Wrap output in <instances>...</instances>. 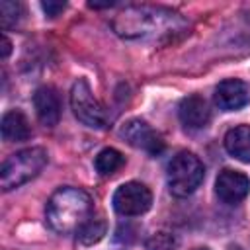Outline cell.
<instances>
[{
    "mask_svg": "<svg viewBox=\"0 0 250 250\" xmlns=\"http://www.w3.org/2000/svg\"><path fill=\"white\" fill-rule=\"evenodd\" d=\"M10 51H12V43L6 35H2V59H6L10 55Z\"/></svg>",
    "mask_w": 250,
    "mask_h": 250,
    "instance_id": "cell-19",
    "label": "cell"
},
{
    "mask_svg": "<svg viewBox=\"0 0 250 250\" xmlns=\"http://www.w3.org/2000/svg\"><path fill=\"white\" fill-rule=\"evenodd\" d=\"M70 107H72V113L76 115V119L82 121L86 127H92V129L105 127V121H107L105 109L96 100V96L92 94L90 84L84 78H78L72 84V90H70Z\"/></svg>",
    "mask_w": 250,
    "mask_h": 250,
    "instance_id": "cell-5",
    "label": "cell"
},
{
    "mask_svg": "<svg viewBox=\"0 0 250 250\" xmlns=\"http://www.w3.org/2000/svg\"><path fill=\"white\" fill-rule=\"evenodd\" d=\"M215 193L223 203H240L250 193V178L238 170H223L215 180Z\"/></svg>",
    "mask_w": 250,
    "mask_h": 250,
    "instance_id": "cell-8",
    "label": "cell"
},
{
    "mask_svg": "<svg viewBox=\"0 0 250 250\" xmlns=\"http://www.w3.org/2000/svg\"><path fill=\"white\" fill-rule=\"evenodd\" d=\"M250 102L248 86L238 78H227L215 88V104L223 111H238Z\"/></svg>",
    "mask_w": 250,
    "mask_h": 250,
    "instance_id": "cell-9",
    "label": "cell"
},
{
    "mask_svg": "<svg viewBox=\"0 0 250 250\" xmlns=\"http://www.w3.org/2000/svg\"><path fill=\"white\" fill-rule=\"evenodd\" d=\"M178 115H180V121L184 123V127H188V129H203L211 121L209 104L197 94L188 96L180 102Z\"/></svg>",
    "mask_w": 250,
    "mask_h": 250,
    "instance_id": "cell-11",
    "label": "cell"
},
{
    "mask_svg": "<svg viewBox=\"0 0 250 250\" xmlns=\"http://www.w3.org/2000/svg\"><path fill=\"white\" fill-rule=\"evenodd\" d=\"M45 217L55 232L76 234L92 217V197L80 188H59L47 201Z\"/></svg>",
    "mask_w": 250,
    "mask_h": 250,
    "instance_id": "cell-2",
    "label": "cell"
},
{
    "mask_svg": "<svg viewBox=\"0 0 250 250\" xmlns=\"http://www.w3.org/2000/svg\"><path fill=\"white\" fill-rule=\"evenodd\" d=\"M119 135L135 148H141L152 156L160 154L164 150V143L162 139L156 135V131H152V127L148 123H145L143 119H131L127 123H123Z\"/></svg>",
    "mask_w": 250,
    "mask_h": 250,
    "instance_id": "cell-7",
    "label": "cell"
},
{
    "mask_svg": "<svg viewBox=\"0 0 250 250\" xmlns=\"http://www.w3.org/2000/svg\"><path fill=\"white\" fill-rule=\"evenodd\" d=\"M33 105L37 119L45 127H55L61 119V100L55 88L51 86H41L33 94Z\"/></svg>",
    "mask_w": 250,
    "mask_h": 250,
    "instance_id": "cell-10",
    "label": "cell"
},
{
    "mask_svg": "<svg viewBox=\"0 0 250 250\" xmlns=\"http://www.w3.org/2000/svg\"><path fill=\"white\" fill-rule=\"evenodd\" d=\"M123 164H125V156H123L117 148H111V146L102 148V150L96 154V158H94V166H96V170H98L102 176H111V174H115Z\"/></svg>",
    "mask_w": 250,
    "mask_h": 250,
    "instance_id": "cell-14",
    "label": "cell"
},
{
    "mask_svg": "<svg viewBox=\"0 0 250 250\" xmlns=\"http://www.w3.org/2000/svg\"><path fill=\"white\" fill-rule=\"evenodd\" d=\"M2 137L8 143L27 141L31 137V127L27 117L20 109H10L2 117Z\"/></svg>",
    "mask_w": 250,
    "mask_h": 250,
    "instance_id": "cell-12",
    "label": "cell"
},
{
    "mask_svg": "<svg viewBox=\"0 0 250 250\" xmlns=\"http://www.w3.org/2000/svg\"><path fill=\"white\" fill-rule=\"evenodd\" d=\"M41 8H43V12H45L47 16L55 18V16H59V14L66 8V4H64V2H51V0H47V2H41Z\"/></svg>",
    "mask_w": 250,
    "mask_h": 250,
    "instance_id": "cell-18",
    "label": "cell"
},
{
    "mask_svg": "<svg viewBox=\"0 0 250 250\" xmlns=\"http://www.w3.org/2000/svg\"><path fill=\"white\" fill-rule=\"evenodd\" d=\"M174 246H176V240L168 232H156L146 240L148 250H174Z\"/></svg>",
    "mask_w": 250,
    "mask_h": 250,
    "instance_id": "cell-17",
    "label": "cell"
},
{
    "mask_svg": "<svg viewBox=\"0 0 250 250\" xmlns=\"http://www.w3.org/2000/svg\"><path fill=\"white\" fill-rule=\"evenodd\" d=\"M205 168L203 162L188 150L178 152L168 164V188L170 193L176 197L191 195L203 182Z\"/></svg>",
    "mask_w": 250,
    "mask_h": 250,
    "instance_id": "cell-4",
    "label": "cell"
},
{
    "mask_svg": "<svg viewBox=\"0 0 250 250\" xmlns=\"http://www.w3.org/2000/svg\"><path fill=\"white\" fill-rule=\"evenodd\" d=\"M117 35L127 39H158L174 37L188 29L186 20L168 8L160 6H129L123 8L111 21Z\"/></svg>",
    "mask_w": 250,
    "mask_h": 250,
    "instance_id": "cell-1",
    "label": "cell"
},
{
    "mask_svg": "<svg viewBox=\"0 0 250 250\" xmlns=\"http://www.w3.org/2000/svg\"><path fill=\"white\" fill-rule=\"evenodd\" d=\"M193 250H209V248H193Z\"/></svg>",
    "mask_w": 250,
    "mask_h": 250,
    "instance_id": "cell-20",
    "label": "cell"
},
{
    "mask_svg": "<svg viewBox=\"0 0 250 250\" xmlns=\"http://www.w3.org/2000/svg\"><path fill=\"white\" fill-rule=\"evenodd\" d=\"M105 234V221H104V217H90V221L76 232V238H78V242H82V244H94V242H98L102 236Z\"/></svg>",
    "mask_w": 250,
    "mask_h": 250,
    "instance_id": "cell-15",
    "label": "cell"
},
{
    "mask_svg": "<svg viewBox=\"0 0 250 250\" xmlns=\"http://www.w3.org/2000/svg\"><path fill=\"white\" fill-rule=\"evenodd\" d=\"M113 209L123 217H137L150 209L152 205V193L145 184L139 182H127L121 184L113 193Z\"/></svg>",
    "mask_w": 250,
    "mask_h": 250,
    "instance_id": "cell-6",
    "label": "cell"
},
{
    "mask_svg": "<svg viewBox=\"0 0 250 250\" xmlns=\"http://www.w3.org/2000/svg\"><path fill=\"white\" fill-rule=\"evenodd\" d=\"M225 148L240 162H250V125H238L227 131Z\"/></svg>",
    "mask_w": 250,
    "mask_h": 250,
    "instance_id": "cell-13",
    "label": "cell"
},
{
    "mask_svg": "<svg viewBox=\"0 0 250 250\" xmlns=\"http://www.w3.org/2000/svg\"><path fill=\"white\" fill-rule=\"evenodd\" d=\"M23 16V6L20 2H12V0H2L0 2V21L4 29L14 27Z\"/></svg>",
    "mask_w": 250,
    "mask_h": 250,
    "instance_id": "cell-16",
    "label": "cell"
},
{
    "mask_svg": "<svg viewBox=\"0 0 250 250\" xmlns=\"http://www.w3.org/2000/svg\"><path fill=\"white\" fill-rule=\"evenodd\" d=\"M45 164H47V152L41 146L23 148V150L10 154L0 168L2 189L10 191L14 188H20L21 184L35 178L43 170Z\"/></svg>",
    "mask_w": 250,
    "mask_h": 250,
    "instance_id": "cell-3",
    "label": "cell"
}]
</instances>
